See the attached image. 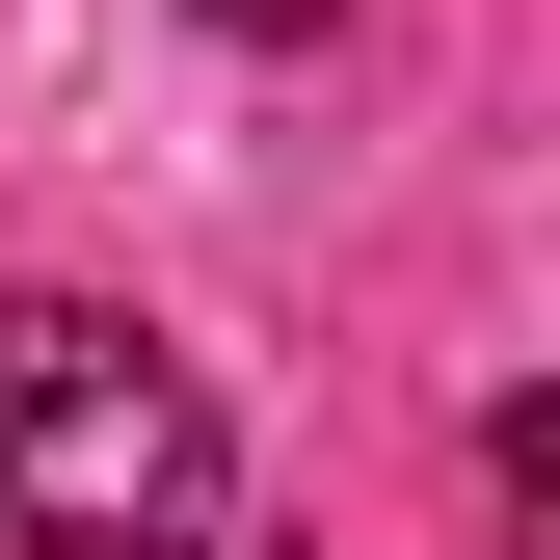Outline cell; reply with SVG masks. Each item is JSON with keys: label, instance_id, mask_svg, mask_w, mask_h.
Here are the masks:
<instances>
[{"label": "cell", "instance_id": "1", "mask_svg": "<svg viewBox=\"0 0 560 560\" xmlns=\"http://www.w3.org/2000/svg\"><path fill=\"white\" fill-rule=\"evenodd\" d=\"M0 508H27V560H214L241 428H214V374L133 347L107 294H0Z\"/></svg>", "mask_w": 560, "mask_h": 560}]
</instances>
